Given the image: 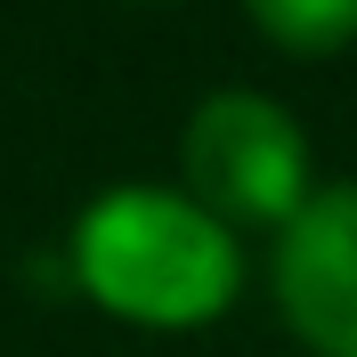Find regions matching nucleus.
Wrapping results in <instances>:
<instances>
[{
    "instance_id": "obj_1",
    "label": "nucleus",
    "mask_w": 357,
    "mask_h": 357,
    "mask_svg": "<svg viewBox=\"0 0 357 357\" xmlns=\"http://www.w3.org/2000/svg\"><path fill=\"white\" fill-rule=\"evenodd\" d=\"M73 284L130 325H211L244 284V252L195 195L114 187L73 227Z\"/></svg>"
},
{
    "instance_id": "obj_2",
    "label": "nucleus",
    "mask_w": 357,
    "mask_h": 357,
    "mask_svg": "<svg viewBox=\"0 0 357 357\" xmlns=\"http://www.w3.org/2000/svg\"><path fill=\"white\" fill-rule=\"evenodd\" d=\"M178 162H187V195L227 236L236 227H284L309 203V138L276 98H252V89H211L187 114Z\"/></svg>"
},
{
    "instance_id": "obj_3",
    "label": "nucleus",
    "mask_w": 357,
    "mask_h": 357,
    "mask_svg": "<svg viewBox=\"0 0 357 357\" xmlns=\"http://www.w3.org/2000/svg\"><path fill=\"white\" fill-rule=\"evenodd\" d=\"M276 309L317 357H357V178L276 227Z\"/></svg>"
},
{
    "instance_id": "obj_4",
    "label": "nucleus",
    "mask_w": 357,
    "mask_h": 357,
    "mask_svg": "<svg viewBox=\"0 0 357 357\" xmlns=\"http://www.w3.org/2000/svg\"><path fill=\"white\" fill-rule=\"evenodd\" d=\"M252 24H260L276 49L292 57H325V49L357 41V0H244Z\"/></svg>"
}]
</instances>
